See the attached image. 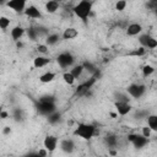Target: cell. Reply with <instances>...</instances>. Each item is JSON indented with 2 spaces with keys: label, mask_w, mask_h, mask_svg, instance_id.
I'll return each mask as SVG.
<instances>
[{
  "label": "cell",
  "mask_w": 157,
  "mask_h": 157,
  "mask_svg": "<svg viewBox=\"0 0 157 157\" xmlns=\"http://www.w3.org/2000/svg\"><path fill=\"white\" fill-rule=\"evenodd\" d=\"M92 7H93L92 0H80L77 4L74 5L71 10L77 18H80L83 23H87L92 13Z\"/></svg>",
  "instance_id": "cell-1"
},
{
  "label": "cell",
  "mask_w": 157,
  "mask_h": 157,
  "mask_svg": "<svg viewBox=\"0 0 157 157\" xmlns=\"http://www.w3.org/2000/svg\"><path fill=\"white\" fill-rule=\"evenodd\" d=\"M72 135L76 137H80L82 140H91L94 136L98 135V130L96 125L90 123H78L76 128L72 131Z\"/></svg>",
  "instance_id": "cell-2"
},
{
  "label": "cell",
  "mask_w": 157,
  "mask_h": 157,
  "mask_svg": "<svg viewBox=\"0 0 157 157\" xmlns=\"http://www.w3.org/2000/svg\"><path fill=\"white\" fill-rule=\"evenodd\" d=\"M37 110L39 114L42 115H48L53 112L56 110V104H55V99L52 96H43L38 99L37 102Z\"/></svg>",
  "instance_id": "cell-3"
},
{
  "label": "cell",
  "mask_w": 157,
  "mask_h": 157,
  "mask_svg": "<svg viewBox=\"0 0 157 157\" xmlns=\"http://www.w3.org/2000/svg\"><path fill=\"white\" fill-rule=\"evenodd\" d=\"M147 88H146V85L144 83H137V82H134V83H130L128 87H126V93L129 94V97H132V98H141L145 93H146Z\"/></svg>",
  "instance_id": "cell-4"
},
{
  "label": "cell",
  "mask_w": 157,
  "mask_h": 157,
  "mask_svg": "<svg viewBox=\"0 0 157 157\" xmlns=\"http://www.w3.org/2000/svg\"><path fill=\"white\" fill-rule=\"evenodd\" d=\"M126 139H128V142H130L136 148H144V147H146L148 145V139L145 137L141 134L131 132V134H128Z\"/></svg>",
  "instance_id": "cell-5"
},
{
  "label": "cell",
  "mask_w": 157,
  "mask_h": 157,
  "mask_svg": "<svg viewBox=\"0 0 157 157\" xmlns=\"http://www.w3.org/2000/svg\"><path fill=\"white\" fill-rule=\"evenodd\" d=\"M137 40L140 45L146 49H155L157 47V39L148 33H140L137 37Z\"/></svg>",
  "instance_id": "cell-6"
},
{
  "label": "cell",
  "mask_w": 157,
  "mask_h": 157,
  "mask_svg": "<svg viewBox=\"0 0 157 157\" xmlns=\"http://www.w3.org/2000/svg\"><path fill=\"white\" fill-rule=\"evenodd\" d=\"M75 56L70 52H63L56 56V63L61 69H66L74 65Z\"/></svg>",
  "instance_id": "cell-7"
},
{
  "label": "cell",
  "mask_w": 157,
  "mask_h": 157,
  "mask_svg": "<svg viewBox=\"0 0 157 157\" xmlns=\"http://www.w3.org/2000/svg\"><path fill=\"white\" fill-rule=\"evenodd\" d=\"M5 5L16 13H23L27 6V0H7Z\"/></svg>",
  "instance_id": "cell-8"
},
{
  "label": "cell",
  "mask_w": 157,
  "mask_h": 157,
  "mask_svg": "<svg viewBox=\"0 0 157 157\" xmlns=\"http://www.w3.org/2000/svg\"><path fill=\"white\" fill-rule=\"evenodd\" d=\"M114 107H115L117 114H118V115H121V117L128 115V114L132 110V105L130 104V102L115 101V102H114Z\"/></svg>",
  "instance_id": "cell-9"
},
{
  "label": "cell",
  "mask_w": 157,
  "mask_h": 157,
  "mask_svg": "<svg viewBox=\"0 0 157 157\" xmlns=\"http://www.w3.org/2000/svg\"><path fill=\"white\" fill-rule=\"evenodd\" d=\"M58 145H59V139L54 135H47L43 140V146L49 153L54 152L58 148Z\"/></svg>",
  "instance_id": "cell-10"
},
{
  "label": "cell",
  "mask_w": 157,
  "mask_h": 157,
  "mask_svg": "<svg viewBox=\"0 0 157 157\" xmlns=\"http://www.w3.org/2000/svg\"><path fill=\"white\" fill-rule=\"evenodd\" d=\"M23 15L27 17V18H31V20H39V18H43V13L40 12V10L36 6V5H28L26 6L25 11H23Z\"/></svg>",
  "instance_id": "cell-11"
},
{
  "label": "cell",
  "mask_w": 157,
  "mask_h": 157,
  "mask_svg": "<svg viewBox=\"0 0 157 157\" xmlns=\"http://www.w3.org/2000/svg\"><path fill=\"white\" fill-rule=\"evenodd\" d=\"M59 146H60V150L65 153H72L74 150H75V142L72 139H63L60 140L59 142Z\"/></svg>",
  "instance_id": "cell-12"
},
{
  "label": "cell",
  "mask_w": 157,
  "mask_h": 157,
  "mask_svg": "<svg viewBox=\"0 0 157 157\" xmlns=\"http://www.w3.org/2000/svg\"><path fill=\"white\" fill-rule=\"evenodd\" d=\"M142 26L140 25V23H137V22H134V23H130V25H128V27H126V36H129V37H135V36H139L140 33H142Z\"/></svg>",
  "instance_id": "cell-13"
},
{
  "label": "cell",
  "mask_w": 157,
  "mask_h": 157,
  "mask_svg": "<svg viewBox=\"0 0 157 157\" xmlns=\"http://www.w3.org/2000/svg\"><path fill=\"white\" fill-rule=\"evenodd\" d=\"M25 33H26V28H23L22 26H15L10 31V37L12 38L13 42H17L25 36Z\"/></svg>",
  "instance_id": "cell-14"
},
{
  "label": "cell",
  "mask_w": 157,
  "mask_h": 157,
  "mask_svg": "<svg viewBox=\"0 0 157 157\" xmlns=\"http://www.w3.org/2000/svg\"><path fill=\"white\" fill-rule=\"evenodd\" d=\"M50 63V59L44 56V55H38L33 59V66L36 69H42V67H45L48 64Z\"/></svg>",
  "instance_id": "cell-15"
},
{
  "label": "cell",
  "mask_w": 157,
  "mask_h": 157,
  "mask_svg": "<svg viewBox=\"0 0 157 157\" xmlns=\"http://www.w3.org/2000/svg\"><path fill=\"white\" fill-rule=\"evenodd\" d=\"M77 36H78V31L75 27H67V28L64 29V32L61 34V38L65 39V40H70V39H75Z\"/></svg>",
  "instance_id": "cell-16"
},
{
  "label": "cell",
  "mask_w": 157,
  "mask_h": 157,
  "mask_svg": "<svg viewBox=\"0 0 157 157\" xmlns=\"http://www.w3.org/2000/svg\"><path fill=\"white\" fill-rule=\"evenodd\" d=\"M104 142H105V145L108 146V148H118L119 139H118V136L114 135V134H108V135H105V137H104Z\"/></svg>",
  "instance_id": "cell-17"
},
{
  "label": "cell",
  "mask_w": 157,
  "mask_h": 157,
  "mask_svg": "<svg viewBox=\"0 0 157 157\" xmlns=\"http://www.w3.org/2000/svg\"><path fill=\"white\" fill-rule=\"evenodd\" d=\"M44 7H45V11L48 13H55L60 9V2L54 1V0H47Z\"/></svg>",
  "instance_id": "cell-18"
},
{
  "label": "cell",
  "mask_w": 157,
  "mask_h": 157,
  "mask_svg": "<svg viewBox=\"0 0 157 157\" xmlns=\"http://www.w3.org/2000/svg\"><path fill=\"white\" fill-rule=\"evenodd\" d=\"M61 39V36L59 33H48L45 36V44L48 47L55 45L56 43H59V40Z\"/></svg>",
  "instance_id": "cell-19"
},
{
  "label": "cell",
  "mask_w": 157,
  "mask_h": 157,
  "mask_svg": "<svg viewBox=\"0 0 157 157\" xmlns=\"http://www.w3.org/2000/svg\"><path fill=\"white\" fill-rule=\"evenodd\" d=\"M55 77H56V74L55 72H53V71H45V72H43L39 76V81L42 83H50V82H53L55 80Z\"/></svg>",
  "instance_id": "cell-20"
},
{
  "label": "cell",
  "mask_w": 157,
  "mask_h": 157,
  "mask_svg": "<svg viewBox=\"0 0 157 157\" xmlns=\"http://www.w3.org/2000/svg\"><path fill=\"white\" fill-rule=\"evenodd\" d=\"M146 123H147V126L153 132L157 131V115L156 114H148L146 117Z\"/></svg>",
  "instance_id": "cell-21"
},
{
  "label": "cell",
  "mask_w": 157,
  "mask_h": 157,
  "mask_svg": "<svg viewBox=\"0 0 157 157\" xmlns=\"http://www.w3.org/2000/svg\"><path fill=\"white\" fill-rule=\"evenodd\" d=\"M83 71H85V67H83V65H82V64L74 65V66L70 69V72L74 75V77H75L76 80H77V78H80V77L82 76Z\"/></svg>",
  "instance_id": "cell-22"
},
{
  "label": "cell",
  "mask_w": 157,
  "mask_h": 157,
  "mask_svg": "<svg viewBox=\"0 0 157 157\" xmlns=\"http://www.w3.org/2000/svg\"><path fill=\"white\" fill-rule=\"evenodd\" d=\"M47 119H48L49 124H53V125H54V124H58V123L61 120V114L55 110V112L48 114V115H47Z\"/></svg>",
  "instance_id": "cell-23"
},
{
  "label": "cell",
  "mask_w": 157,
  "mask_h": 157,
  "mask_svg": "<svg viewBox=\"0 0 157 157\" xmlns=\"http://www.w3.org/2000/svg\"><path fill=\"white\" fill-rule=\"evenodd\" d=\"M146 53H147V49H146V48L139 47V48H135V49H132L131 52H129L128 55H129V56H137V58H140V56H144Z\"/></svg>",
  "instance_id": "cell-24"
},
{
  "label": "cell",
  "mask_w": 157,
  "mask_h": 157,
  "mask_svg": "<svg viewBox=\"0 0 157 157\" xmlns=\"http://www.w3.org/2000/svg\"><path fill=\"white\" fill-rule=\"evenodd\" d=\"M26 33H27L28 39H31V40H33V42L38 40V38H39V34H38L36 27H29V28H27V29H26Z\"/></svg>",
  "instance_id": "cell-25"
},
{
  "label": "cell",
  "mask_w": 157,
  "mask_h": 157,
  "mask_svg": "<svg viewBox=\"0 0 157 157\" xmlns=\"http://www.w3.org/2000/svg\"><path fill=\"white\" fill-rule=\"evenodd\" d=\"M141 71H142V77L147 78V77H150L151 75H153V72H155V67H153L152 65H150V64H146V65L142 66Z\"/></svg>",
  "instance_id": "cell-26"
},
{
  "label": "cell",
  "mask_w": 157,
  "mask_h": 157,
  "mask_svg": "<svg viewBox=\"0 0 157 157\" xmlns=\"http://www.w3.org/2000/svg\"><path fill=\"white\" fill-rule=\"evenodd\" d=\"M63 80H64V82H65L66 85H69V86H72V85L75 83V81H76V78L74 77V75H72L70 71L63 72Z\"/></svg>",
  "instance_id": "cell-27"
},
{
  "label": "cell",
  "mask_w": 157,
  "mask_h": 157,
  "mask_svg": "<svg viewBox=\"0 0 157 157\" xmlns=\"http://www.w3.org/2000/svg\"><path fill=\"white\" fill-rule=\"evenodd\" d=\"M10 23H11V20H10L9 17H6V16H0V29L6 31V29L9 28V26H10Z\"/></svg>",
  "instance_id": "cell-28"
},
{
  "label": "cell",
  "mask_w": 157,
  "mask_h": 157,
  "mask_svg": "<svg viewBox=\"0 0 157 157\" xmlns=\"http://www.w3.org/2000/svg\"><path fill=\"white\" fill-rule=\"evenodd\" d=\"M12 118L15 119V121H21L23 119V110L20 108H15L12 110Z\"/></svg>",
  "instance_id": "cell-29"
},
{
  "label": "cell",
  "mask_w": 157,
  "mask_h": 157,
  "mask_svg": "<svg viewBox=\"0 0 157 157\" xmlns=\"http://www.w3.org/2000/svg\"><path fill=\"white\" fill-rule=\"evenodd\" d=\"M128 6V1L126 0H117L115 2V10L119 12H123Z\"/></svg>",
  "instance_id": "cell-30"
},
{
  "label": "cell",
  "mask_w": 157,
  "mask_h": 157,
  "mask_svg": "<svg viewBox=\"0 0 157 157\" xmlns=\"http://www.w3.org/2000/svg\"><path fill=\"white\" fill-rule=\"evenodd\" d=\"M82 65H83V67H85V70H87V71H90L91 74H94V72H96V71L98 70V69L96 67V65H94V64H92L91 61H85V63H83Z\"/></svg>",
  "instance_id": "cell-31"
},
{
  "label": "cell",
  "mask_w": 157,
  "mask_h": 157,
  "mask_svg": "<svg viewBox=\"0 0 157 157\" xmlns=\"http://www.w3.org/2000/svg\"><path fill=\"white\" fill-rule=\"evenodd\" d=\"M115 101H123V102H130V97L128 93H118L115 94Z\"/></svg>",
  "instance_id": "cell-32"
},
{
  "label": "cell",
  "mask_w": 157,
  "mask_h": 157,
  "mask_svg": "<svg viewBox=\"0 0 157 157\" xmlns=\"http://www.w3.org/2000/svg\"><path fill=\"white\" fill-rule=\"evenodd\" d=\"M48 50H49V47H48L45 43H44V44H38V45H37V52H38L39 54H47Z\"/></svg>",
  "instance_id": "cell-33"
},
{
  "label": "cell",
  "mask_w": 157,
  "mask_h": 157,
  "mask_svg": "<svg viewBox=\"0 0 157 157\" xmlns=\"http://www.w3.org/2000/svg\"><path fill=\"white\" fill-rule=\"evenodd\" d=\"M152 132H153V131H152L147 125H146V126H144V128L141 129V135H144V136H145V137H147V139H150V137H151Z\"/></svg>",
  "instance_id": "cell-34"
},
{
  "label": "cell",
  "mask_w": 157,
  "mask_h": 157,
  "mask_svg": "<svg viewBox=\"0 0 157 157\" xmlns=\"http://www.w3.org/2000/svg\"><path fill=\"white\" fill-rule=\"evenodd\" d=\"M7 118H10V114H9V112H6V110H1V113H0V119H7Z\"/></svg>",
  "instance_id": "cell-35"
},
{
  "label": "cell",
  "mask_w": 157,
  "mask_h": 157,
  "mask_svg": "<svg viewBox=\"0 0 157 157\" xmlns=\"http://www.w3.org/2000/svg\"><path fill=\"white\" fill-rule=\"evenodd\" d=\"M48 153H49V152H48V151H47L44 147H43L42 150H39V151H38V156H39V157H45Z\"/></svg>",
  "instance_id": "cell-36"
},
{
  "label": "cell",
  "mask_w": 157,
  "mask_h": 157,
  "mask_svg": "<svg viewBox=\"0 0 157 157\" xmlns=\"http://www.w3.org/2000/svg\"><path fill=\"white\" fill-rule=\"evenodd\" d=\"M2 134H4V135H9V134H11V128H10V126H4V129H2Z\"/></svg>",
  "instance_id": "cell-37"
},
{
  "label": "cell",
  "mask_w": 157,
  "mask_h": 157,
  "mask_svg": "<svg viewBox=\"0 0 157 157\" xmlns=\"http://www.w3.org/2000/svg\"><path fill=\"white\" fill-rule=\"evenodd\" d=\"M147 6H148V7H151L152 10H153V9H156V0H150V1L147 2Z\"/></svg>",
  "instance_id": "cell-38"
},
{
  "label": "cell",
  "mask_w": 157,
  "mask_h": 157,
  "mask_svg": "<svg viewBox=\"0 0 157 157\" xmlns=\"http://www.w3.org/2000/svg\"><path fill=\"white\" fill-rule=\"evenodd\" d=\"M16 47H17V48H20V49H21V48H22V47H23V43H22V42H21V39H20V40H17V42H16Z\"/></svg>",
  "instance_id": "cell-39"
},
{
  "label": "cell",
  "mask_w": 157,
  "mask_h": 157,
  "mask_svg": "<svg viewBox=\"0 0 157 157\" xmlns=\"http://www.w3.org/2000/svg\"><path fill=\"white\" fill-rule=\"evenodd\" d=\"M110 117H113V118H117V117H118V114H117V113H110Z\"/></svg>",
  "instance_id": "cell-40"
},
{
  "label": "cell",
  "mask_w": 157,
  "mask_h": 157,
  "mask_svg": "<svg viewBox=\"0 0 157 157\" xmlns=\"http://www.w3.org/2000/svg\"><path fill=\"white\" fill-rule=\"evenodd\" d=\"M0 1H1L2 4H6V1H7V0H0Z\"/></svg>",
  "instance_id": "cell-41"
},
{
  "label": "cell",
  "mask_w": 157,
  "mask_h": 157,
  "mask_svg": "<svg viewBox=\"0 0 157 157\" xmlns=\"http://www.w3.org/2000/svg\"><path fill=\"white\" fill-rule=\"evenodd\" d=\"M2 109H4V108H2L1 105H0V113H1V110H2Z\"/></svg>",
  "instance_id": "cell-42"
},
{
  "label": "cell",
  "mask_w": 157,
  "mask_h": 157,
  "mask_svg": "<svg viewBox=\"0 0 157 157\" xmlns=\"http://www.w3.org/2000/svg\"><path fill=\"white\" fill-rule=\"evenodd\" d=\"M54 1H58V2H60V1H64V0H54Z\"/></svg>",
  "instance_id": "cell-43"
},
{
  "label": "cell",
  "mask_w": 157,
  "mask_h": 157,
  "mask_svg": "<svg viewBox=\"0 0 157 157\" xmlns=\"http://www.w3.org/2000/svg\"><path fill=\"white\" fill-rule=\"evenodd\" d=\"M0 5H2V2H1V1H0Z\"/></svg>",
  "instance_id": "cell-44"
}]
</instances>
